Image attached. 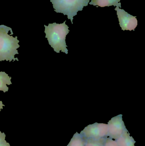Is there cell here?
<instances>
[{
	"mask_svg": "<svg viewBox=\"0 0 145 146\" xmlns=\"http://www.w3.org/2000/svg\"><path fill=\"white\" fill-rule=\"evenodd\" d=\"M66 22V21H65L62 24L53 23L49 24L48 26L44 25V32L49 44L55 52L60 53L61 51L67 54L68 50L66 42V38L70 31Z\"/></svg>",
	"mask_w": 145,
	"mask_h": 146,
	"instance_id": "cell-1",
	"label": "cell"
},
{
	"mask_svg": "<svg viewBox=\"0 0 145 146\" xmlns=\"http://www.w3.org/2000/svg\"><path fill=\"white\" fill-rule=\"evenodd\" d=\"M12 28L4 25H0V61H18L14 56L18 54L17 49L19 48V41L17 36L14 37L8 34Z\"/></svg>",
	"mask_w": 145,
	"mask_h": 146,
	"instance_id": "cell-2",
	"label": "cell"
},
{
	"mask_svg": "<svg viewBox=\"0 0 145 146\" xmlns=\"http://www.w3.org/2000/svg\"><path fill=\"white\" fill-rule=\"evenodd\" d=\"M90 0H50L54 11L67 16L73 24V18L77 12L82 11L84 7L87 6Z\"/></svg>",
	"mask_w": 145,
	"mask_h": 146,
	"instance_id": "cell-3",
	"label": "cell"
},
{
	"mask_svg": "<svg viewBox=\"0 0 145 146\" xmlns=\"http://www.w3.org/2000/svg\"><path fill=\"white\" fill-rule=\"evenodd\" d=\"M108 124L95 123L86 127L81 134L85 139H99L108 137Z\"/></svg>",
	"mask_w": 145,
	"mask_h": 146,
	"instance_id": "cell-4",
	"label": "cell"
},
{
	"mask_svg": "<svg viewBox=\"0 0 145 146\" xmlns=\"http://www.w3.org/2000/svg\"><path fill=\"white\" fill-rule=\"evenodd\" d=\"M117 11L119 25L122 31H135L138 25L136 16H134L117 7L115 8Z\"/></svg>",
	"mask_w": 145,
	"mask_h": 146,
	"instance_id": "cell-5",
	"label": "cell"
},
{
	"mask_svg": "<svg viewBox=\"0 0 145 146\" xmlns=\"http://www.w3.org/2000/svg\"><path fill=\"white\" fill-rule=\"evenodd\" d=\"M122 116V115H119L114 117L108 122L107 136L110 139L116 140L126 129V126L123 121Z\"/></svg>",
	"mask_w": 145,
	"mask_h": 146,
	"instance_id": "cell-6",
	"label": "cell"
},
{
	"mask_svg": "<svg viewBox=\"0 0 145 146\" xmlns=\"http://www.w3.org/2000/svg\"><path fill=\"white\" fill-rule=\"evenodd\" d=\"M116 141L118 146H135V144L136 142L133 137L130 136L127 129H125L122 135Z\"/></svg>",
	"mask_w": 145,
	"mask_h": 146,
	"instance_id": "cell-7",
	"label": "cell"
},
{
	"mask_svg": "<svg viewBox=\"0 0 145 146\" xmlns=\"http://www.w3.org/2000/svg\"><path fill=\"white\" fill-rule=\"evenodd\" d=\"M120 1L121 0H91L89 4L101 7L112 6L121 7V4Z\"/></svg>",
	"mask_w": 145,
	"mask_h": 146,
	"instance_id": "cell-8",
	"label": "cell"
},
{
	"mask_svg": "<svg viewBox=\"0 0 145 146\" xmlns=\"http://www.w3.org/2000/svg\"><path fill=\"white\" fill-rule=\"evenodd\" d=\"M11 78L5 72H0V91H3L4 93L8 91L9 88L7 85L12 84Z\"/></svg>",
	"mask_w": 145,
	"mask_h": 146,
	"instance_id": "cell-9",
	"label": "cell"
},
{
	"mask_svg": "<svg viewBox=\"0 0 145 146\" xmlns=\"http://www.w3.org/2000/svg\"><path fill=\"white\" fill-rule=\"evenodd\" d=\"M85 139L81 133L76 132L67 146H85Z\"/></svg>",
	"mask_w": 145,
	"mask_h": 146,
	"instance_id": "cell-10",
	"label": "cell"
},
{
	"mask_svg": "<svg viewBox=\"0 0 145 146\" xmlns=\"http://www.w3.org/2000/svg\"><path fill=\"white\" fill-rule=\"evenodd\" d=\"M105 138L99 139H95L92 138L85 139V146H103Z\"/></svg>",
	"mask_w": 145,
	"mask_h": 146,
	"instance_id": "cell-11",
	"label": "cell"
},
{
	"mask_svg": "<svg viewBox=\"0 0 145 146\" xmlns=\"http://www.w3.org/2000/svg\"><path fill=\"white\" fill-rule=\"evenodd\" d=\"M103 146H118V145L116 141L107 137L105 138Z\"/></svg>",
	"mask_w": 145,
	"mask_h": 146,
	"instance_id": "cell-12",
	"label": "cell"
},
{
	"mask_svg": "<svg viewBox=\"0 0 145 146\" xmlns=\"http://www.w3.org/2000/svg\"><path fill=\"white\" fill-rule=\"evenodd\" d=\"M6 135L4 133L0 131V146H10L9 143L5 140Z\"/></svg>",
	"mask_w": 145,
	"mask_h": 146,
	"instance_id": "cell-13",
	"label": "cell"
},
{
	"mask_svg": "<svg viewBox=\"0 0 145 146\" xmlns=\"http://www.w3.org/2000/svg\"><path fill=\"white\" fill-rule=\"evenodd\" d=\"M4 106H5V105L3 104L2 101H0V111H1V110L3 109V107Z\"/></svg>",
	"mask_w": 145,
	"mask_h": 146,
	"instance_id": "cell-14",
	"label": "cell"
}]
</instances>
